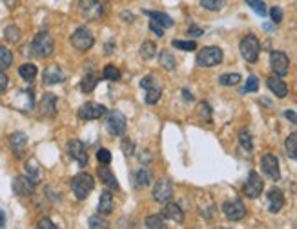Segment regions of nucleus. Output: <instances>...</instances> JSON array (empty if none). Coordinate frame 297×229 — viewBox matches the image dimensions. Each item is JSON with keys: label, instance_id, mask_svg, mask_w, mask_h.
I'll return each mask as SVG.
<instances>
[{"label": "nucleus", "instance_id": "obj_40", "mask_svg": "<svg viewBox=\"0 0 297 229\" xmlns=\"http://www.w3.org/2000/svg\"><path fill=\"white\" fill-rule=\"evenodd\" d=\"M226 4V0H201V6L208 11H219Z\"/></svg>", "mask_w": 297, "mask_h": 229}, {"label": "nucleus", "instance_id": "obj_16", "mask_svg": "<svg viewBox=\"0 0 297 229\" xmlns=\"http://www.w3.org/2000/svg\"><path fill=\"white\" fill-rule=\"evenodd\" d=\"M42 79H44V84H46V86H55V84L64 82L66 75H64V71L60 69L59 66H55L53 64V66H48L46 69H44Z\"/></svg>", "mask_w": 297, "mask_h": 229}, {"label": "nucleus", "instance_id": "obj_33", "mask_svg": "<svg viewBox=\"0 0 297 229\" xmlns=\"http://www.w3.org/2000/svg\"><path fill=\"white\" fill-rule=\"evenodd\" d=\"M13 64V53L8 49V47L0 46V69L4 71L8 67H11Z\"/></svg>", "mask_w": 297, "mask_h": 229}, {"label": "nucleus", "instance_id": "obj_36", "mask_svg": "<svg viewBox=\"0 0 297 229\" xmlns=\"http://www.w3.org/2000/svg\"><path fill=\"white\" fill-rule=\"evenodd\" d=\"M197 117L202 122L212 120V108L208 106V102H201V104L197 106Z\"/></svg>", "mask_w": 297, "mask_h": 229}, {"label": "nucleus", "instance_id": "obj_28", "mask_svg": "<svg viewBox=\"0 0 297 229\" xmlns=\"http://www.w3.org/2000/svg\"><path fill=\"white\" fill-rule=\"evenodd\" d=\"M26 175L30 176L35 184H37L38 179H40V166H38V162L35 159L28 160V164H26Z\"/></svg>", "mask_w": 297, "mask_h": 229}, {"label": "nucleus", "instance_id": "obj_34", "mask_svg": "<svg viewBox=\"0 0 297 229\" xmlns=\"http://www.w3.org/2000/svg\"><path fill=\"white\" fill-rule=\"evenodd\" d=\"M155 53H157V46H155V42L151 40H146L141 46V57H143L144 60H150L155 57Z\"/></svg>", "mask_w": 297, "mask_h": 229}, {"label": "nucleus", "instance_id": "obj_14", "mask_svg": "<svg viewBox=\"0 0 297 229\" xmlns=\"http://www.w3.org/2000/svg\"><path fill=\"white\" fill-rule=\"evenodd\" d=\"M67 155L75 160L80 166H86L88 164V153H86V147L80 140H70L67 142Z\"/></svg>", "mask_w": 297, "mask_h": 229}, {"label": "nucleus", "instance_id": "obj_10", "mask_svg": "<svg viewBox=\"0 0 297 229\" xmlns=\"http://www.w3.org/2000/svg\"><path fill=\"white\" fill-rule=\"evenodd\" d=\"M263 189H264V180L257 175L256 171H252L250 175H248L246 184H244L243 193L248 196V198H257V196L263 193Z\"/></svg>", "mask_w": 297, "mask_h": 229}, {"label": "nucleus", "instance_id": "obj_54", "mask_svg": "<svg viewBox=\"0 0 297 229\" xmlns=\"http://www.w3.org/2000/svg\"><path fill=\"white\" fill-rule=\"evenodd\" d=\"M285 117L288 118L292 124H295L297 125V113H293V111H285Z\"/></svg>", "mask_w": 297, "mask_h": 229}, {"label": "nucleus", "instance_id": "obj_39", "mask_svg": "<svg viewBox=\"0 0 297 229\" xmlns=\"http://www.w3.org/2000/svg\"><path fill=\"white\" fill-rule=\"evenodd\" d=\"M104 79L106 80H111V82H117V80H121V71L117 69L115 66H111V64H108V66L104 67Z\"/></svg>", "mask_w": 297, "mask_h": 229}, {"label": "nucleus", "instance_id": "obj_37", "mask_svg": "<svg viewBox=\"0 0 297 229\" xmlns=\"http://www.w3.org/2000/svg\"><path fill=\"white\" fill-rule=\"evenodd\" d=\"M141 88L148 91V89H153V88H163V84H161V80L155 75H148L141 80Z\"/></svg>", "mask_w": 297, "mask_h": 229}, {"label": "nucleus", "instance_id": "obj_38", "mask_svg": "<svg viewBox=\"0 0 297 229\" xmlns=\"http://www.w3.org/2000/svg\"><path fill=\"white\" fill-rule=\"evenodd\" d=\"M239 142H241V146L244 147V149L250 153L252 149H254V144H252V135L248 130H241L239 131Z\"/></svg>", "mask_w": 297, "mask_h": 229}, {"label": "nucleus", "instance_id": "obj_32", "mask_svg": "<svg viewBox=\"0 0 297 229\" xmlns=\"http://www.w3.org/2000/svg\"><path fill=\"white\" fill-rule=\"evenodd\" d=\"M148 229H164L166 224H164V217L163 215H150V217L144 220Z\"/></svg>", "mask_w": 297, "mask_h": 229}, {"label": "nucleus", "instance_id": "obj_1", "mask_svg": "<svg viewBox=\"0 0 297 229\" xmlns=\"http://www.w3.org/2000/svg\"><path fill=\"white\" fill-rule=\"evenodd\" d=\"M53 49H55V40L50 33H46V31L38 33L37 37L33 38V42H31V53H33L35 57H38V59H48V57L53 53Z\"/></svg>", "mask_w": 297, "mask_h": 229}, {"label": "nucleus", "instance_id": "obj_3", "mask_svg": "<svg viewBox=\"0 0 297 229\" xmlns=\"http://www.w3.org/2000/svg\"><path fill=\"white\" fill-rule=\"evenodd\" d=\"M224 55H222V49L217 46H206L199 51L197 55V64L201 67H215L222 62Z\"/></svg>", "mask_w": 297, "mask_h": 229}, {"label": "nucleus", "instance_id": "obj_19", "mask_svg": "<svg viewBox=\"0 0 297 229\" xmlns=\"http://www.w3.org/2000/svg\"><path fill=\"white\" fill-rule=\"evenodd\" d=\"M38 111H40L42 117H55V113H57V96L53 93H46L40 102Z\"/></svg>", "mask_w": 297, "mask_h": 229}, {"label": "nucleus", "instance_id": "obj_12", "mask_svg": "<svg viewBox=\"0 0 297 229\" xmlns=\"http://www.w3.org/2000/svg\"><path fill=\"white\" fill-rule=\"evenodd\" d=\"M270 67L272 71L276 73L277 77H285L288 73V67H290V60L283 51H273L270 55Z\"/></svg>", "mask_w": 297, "mask_h": 229}, {"label": "nucleus", "instance_id": "obj_47", "mask_svg": "<svg viewBox=\"0 0 297 229\" xmlns=\"http://www.w3.org/2000/svg\"><path fill=\"white\" fill-rule=\"evenodd\" d=\"M121 149H122V153H124L126 157H131V155H133V149H135L133 142H131L130 138H124V140L121 142Z\"/></svg>", "mask_w": 297, "mask_h": 229}, {"label": "nucleus", "instance_id": "obj_51", "mask_svg": "<svg viewBox=\"0 0 297 229\" xmlns=\"http://www.w3.org/2000/svg\"><path fill=\"white\" fill-rule=\"evenodd\" d=\"M37 227L38 229H57V225H55L50 218H42V220H38Z\"/></svg>", "mask_w": 297, "mask_h": 229}, {"label": "nucleus", "instance_id": "obj_6", "mask_svg": "<svg viewBox=\"0 0 297 229\" xmlns=\"http://www.w3.org/2000/svg\"><path fill=\"white\" fill-rule=\"evenodd\" d=\"M95 44V38H93L92 31L88 28H79V30L73 31L72 35V46L79 51H88L92 49V46Z\"/></svg>", "mask_w": 297, "mask_h": 229}, {"label": "nucleus", "instance_id": "obj_31", "mask_svg": "<svg viewBox=\"0 0 297 229\" xmlns=\"http://www.w3.org/2000/svg\"><path fill=\"white\" fill-rule=\"evenodd\" d=\"M159 62H161V66L164 67V69H168V71H173L175 69V57H173L170 51H163L161 53V57H159Z\"/></svg>", "mask_w": 297, "mask_h": 229}, {"label": "nucleus", "instance_id": "obj_8", "mask_svg": "<svg viewBox=\"0 0 297 229\" xmlns=\"http://www.w3.org/2000/svg\"><path fill=\"white\" fill-rule=\"evenodd\" d=\"M106 115V108L102 104H97V102H86L79 108L77 111V117L80 120H97Z\"/></svg>", "mask_w": 297, "mask_h": 229}, {"label": "nucleus", "instance_id": "obj_43", "mask_svg": "<svg viewBox=\"0 0 297 229\" xmlns=\"http://www.w3.org/2000/svg\"><path fill=\"white\" fill-rule=\"evenodd\" d=\"M161 95H163V88H153V89H148L146 91V104L153 106L159 102Z\"/></svg>", "mask_w": 297, "mask_h": 229}, {"label": "nucleus", "instance_id": "obj_29", "mask_svg": "<svg viewBox=\"0 0 297 229\" xmlns=\"http://www.w3.org/2000/svg\"><path fill=\"white\" fill-rule=\"evenodd\" d=\"M150 182H151L150 171L144 169V167H139L137 173H135V186H137V188H146Z\"/></svg>", "mask_w": 297, "mask_h": 229}, {"label": "nucleus", "instance_id": "obj_27", "mask_svg": "<svg viewBox=\"0 0 297 229\" xmlns=\"http://www.w3.org/2000/svg\"><path fill=\"white\" fill-rule=\"evenodd\" d=\"M97 84H99V77L95 73H88L82 79V82H80V89H82V93H92Z\"/></svg>", "mask_w": 297, "mask_h": 229}, {"label": "nucleus", "instance_id": "obj_15", "mask_svg": "<svg viewBox=\"0 0 297 229\" xmlns=\"http://www.w3.org/2000/svg\"><path fill=\"white\" fill-rule=\"evenodd\" d=\"M13 191L18 196H31L35 191V182L30 179V176H17L13 180Z\"/></svg>", "mask_w": 297, "mask_h": 229}, {"label": "nucleus", "instance_id": "obj_42", "mask_svg": "<svg viewBox=\"0 0 297 229\" xmlns=\"http://www.w3.org/2000/svg\"><path fill=\"white\" fill-rule=\"evenodd\" d=\"M257 89H259V80H257L256 75H250L246 84H244V88L241 89V93H256Z\"/></svg>", "mask_w": 297, "mask_h": 229}, {"label": "nucleus", "instance_id": "obj_23", "mask_svg": "<svg viewBox=\"0 0 297 229\" xmlns=\"http://www.w3.org/2000/svg\"><path fill=\"white\" fill-rule=\"evenodd\" d=\"M17 109H22V111H30L31 108L35 106V96L30 89H26V91H18L17 95Z\"/></svg>", "mask_w": 297, "mask_h": 229}, {"label": "nucleus", "instance_id": "obj_20", "mask_svg": "<svg viewBox=\"0 0 297 229\" xmlns=\"http://www.w3.org/2000/svg\"><path fill=\"white\" fill-rule=\"evenodd\" d=\"M97 176L101 179V182L104 184L106 188H111L113 191H117V189H119L117 179H115V175L111 173V169H109V167H106L104 164H102V166L97 169Z\"/></svg>", "mask_w": 297, "mask_h": 229}, {"label": "nucleus", "instance_id": "obj_24", "mask_svg": "<svg viewBox=\"0 0 297 229\" xmlns=\"http://www.w3.org/2000/svg\"><path fill=\"white\" fill-rule=\"evenodd\" d=\"M26 144H28V137H26V133L17 131V133H13L11 137H9V146L13 147L15 155H20L22 149L26 147Z\"/></svg>", "mask_w": 297, "mask_h": 229}, {"label": "nucleus", "instance_id": "obj_13", "mask_svg": "<svg viewBox=\"0 0 297 229\" xmlns=\"http://www.w3.org/2000/svg\"><path fill=\"white\" fill-rule=\"evenodd\" d=\"M261 169L266 176H270L272 180L281 179V171H279V160H277L276 155L268 153L261 159Z\"/></svg>", "mask_w": 297, "mask_h": 229}, {"label": "nucleus", "instance_id": "obj_18", "mask_svg": "<svg viewBox=\"0 0 297 229\" xmlns=\"http://www.w3.org/2000/svg\"><path fill=\"white\" fill-rule=\"evenodd\" d=\"M266 86H268V89L277 96V98H286V96H288V86H286V84L283 82L277 75L268 77Z\"/></svg>", "mask_w": 297, "mask_h": 229}, {"label": "nucleus", "instance_id": "obj_56", "mask_svg": "<svg viewBox=\"0 0 297 229\" xmlns=\"http://www.w3.org/2000/svg\"><path fill=\"white\" fill-rule=\"evenodd\" d=\"M4 224H6V215H4V211L0 209V227H2Z\"/></svg>", "mask_w": 297, "mask_h": 229}, {"label": "nucleus", "instance_id": "obj_4", "mask_svg": "<svg viewBox=\"0 0 297 229\" xmlns=\"http://www.w3.org/2000/svg\"><path fill=\"white\" fill-rule=\"evenodd\" d=\"M239 49H241V55L243 59L250 64H256L257 59H259V53H261V44L257 40V37L254 35H246V37L241 40L239 44Z\"/></svg>", "mask_w": 297, "mask_h": 229}, {"label": "nucleus", "instance_id": "obj_50", "mask_svg": "<svg viewBox=\"0 0 297 229\" xmlns=\"http://www.w3.org/2000/svg\"><path fill=\"white\" fill-rule=\"evenodd\" d=\"M150 30L153 31V33L157 35V37H164V28L157 20H153V18L150 20Z\"/></svg>", "mask_w": 297, "mask_h": 229}, {"label": "nucleus", "instance_id": "obj_9", "mask_svg": "<svg viewBox=\"0 0 297 229\" xmlns=\"http://www.w3.org/2000/svg\"><path fill=\"white\" fill-rule=\"evenodd\" d=\"M106 128H108V133L113 137H124L126 133V117L121 111H113L109 113L108 122H106Z\"/></svg>", "mask_w": 297, "mask_h": 229}, {"label": "nucleus", "instance_id": "obj_48", "mask_svg": "<svg viewBox=\"0 0 297 229\" xmlns=\"http://www.w3.org/2000/svg\"><path fill=\"white\" fill-rule=\"evenodd\" d=\"M270 18H272L273 24H281V20H283V9H281L279 6H273V8L270 9Z\"/></svg>", "mask_w": 297, "mask_h": 229}, {"label": "nucleus", "instance_id": "obj_55", "mask_svg": "<svg viewBox=\"0 0 297 229\" xmlns=\"http://www.w3.org/2000/svg\"><path fill=\"white\" fill-rule=\"evenodd\" d=\"M2 2H4V4L8 6L9 9H13V8H15V6L18 4V0H2Z\"/></svg>", "mask_w": 297, "mask_h": 229}, {"label": "nucleus", "instance_id": "obj_22", "mask_svg": "<svg viewBox=\"0 0 297 229\" xmlns=\"http://www.w3.org/2000/svg\"><path fill=\"white\" fill-rule=\"evenodd\" d=\"M113 195L111 191H102L101 193V198H99V208H97V211H99V215H102V217H106V215H109V213L113 211Z\"/></svg>", "mask_w": 297, "mask_h": 229}, {"label": "nucleus", "instance_id": "obj_7", "mask_svg": "<svg viewBox=\"0 0 297 229\" xmlns=\"http://www.w3.org/2000/svg\"><path fill=\"white\" fill-rule=\"evenodd\" d=\"M222 213H224V217L228 220L239 222L246 217V208H244V204L241 200L235 198V200H228V202L222 204Z\"/></svg>", "mask_w": 297, "mask_h": 229}, {"label": "nucleus", "instance_id": "obj_21", "mask_svg": "<svg viewBox=\"0 0 297 229\" xmlns=\"http://www.w3.org/2000/svg\"><path fill=\"white\" fill-rule=\"evenodd\" d=\"M285 206V195L281 189H270L268 193V209L272 213H279Z\"/></svg>", "mask_w": 297, "mask_h": 229}, {"label": "nucleus", "instance_id": "obj_5", "mask_svg": "<svg viewBox=\"0 0 297 229\" xmlns=\"http://www.w3.org/2000/svg\"><path fill=\"white\" fill-rule=\"evenodd\" d=\"M79 11L86 20H99L104 15V9L99 0H79Z\"/></svg>", "mask_w": 297, "mask_h": 229}, {"label": "nucleus", "instance_id": "obj_26", "mask_svg": "<svg viewBox=\"0 0 297 229\" xmlns=\"http://www.w3.org/2000/svg\"><path fill=\"white\" fill-rule=\"evenodd\" d=\"M146 15L150 18H153V20L159 22L163 28H172L175 22H173V18L170 17V15H166V13H159V11H146Z\"/></svg>", "mask_w": 297, "mask_h": 229}, {"label": "nucleus", "instance_id": "obj_53", "mask_svg": "<svg viewBox=\"0 0 297 229\" xmlns=\"http://www.w3.org/2000/svg\"><path fill=\"white\" fill-rule=\"evenodd\" d=\"M188 35H192V37L199 38V37H202V35H204V31H202L201 28H197V26H190Z\"/></svg>", "mask_w": 297, "mask_h": 229}, {"label": "nucleus", "instance_id": "obj_35", "mask_svg": "<svg viewBox=\"0 0 297 229\" xmlns=\"http://www.w3.org/2000/svg\"><path fill=\"white\" fill-rule=\"evenodd\" d=\"M241 82V75L239 73H226V75H221L219 77V84L221 86H237V84Z\"/></svg>", "mask_w": 297, "mask_h": 229}, {"label": "nucleus", "instance_id": "obj_17", "mask_svg": "<svg viewBox=\"0 0 297 229\" xmlns=\"http://www.w3.org/2000/svg\"><path fill=\"white\" fill-rule=\"evenodd\" d=\"M163 217L166 218V220L175 222V224H182V222H185V211H182L177 204H173V202H166L163 209Z\"/></svg>", "mask_w": 297, "mask_h": 229}, {"label": "nucleus", "instance_id": "obj_45", "mask_svg": "<svg viewBox=\"0 0 297 229\" xmlns=\"http://www.w3.org/2000/svg\"><path fill=\"white\" fill-rule=\"evenodd\" d=\"M173 47L180 51H193L197 49V44L193 40H173Z\"/></svg>", "mask_w": 297, "mask_h": 229}, {"label": "nucleus", "instance_id": "obj_44", "mask_svg": "<svg viewBox=\"0 0 297 229\" xmlns=\"http://www.w3.org/2000/svg\"><path fill=\"white\" fill-rule=\"evenodd\" d=\"M246 4L250 6L259 17H264V15H266V4H264L263 0H246Z\"/></svg>", "mask_w": 297, "mask_h": 229}, {"label": "nucleus", "instance_id": "obj_30", "mask_svg": "<svg viewBox=\"0 0 297 229\" xmlns=\"http://www.w3.org/2000/svg\"><path fill=\"white\" fill-rule=\"evenodd\" d=\"M285 149H286V155H288L290 159L297 160V133H292L285 142Z\"/></svg>", "mask_w": 297, "mask_h": 229}, {"label": "nucleus", "instance_id": "obj_57", "mask_svg": "<svg viewBox=\"0 0 297 229\" xmlns=\"http://www.w3.org/2000/svg\"><path fill=\"white\" fill-rule=\"evenodd\" d=\"M182 98H186V100H188V102H192L193 96L190 95V91H182Z\"/></svg>", "mask_w": 297, "mask_h": 229}, {"label": "nucleus", "instance_id": "obj_25", "mask_svg": "<svg viewBox=\"0 0 297 229\" xmlns=\"http://www.w3.org/2000/svg\"><path fill=\"white\" fill-rule=\"evenodd\" d=\"M37 73L38 71L35 64H22V66L18 67V75H20L26 82H33V80L37 79Z\"/></svg>", "mask_w": 297, "mask_h": 229}, {"label": "nucleus", "instance_id": "obj_41", "mask_svg": "<svg viewBox=\"0 0 297 229\" xmlns=\"http://www.w3.org/2000/svg\"><path fill=\"white\" fill-rule=\"evenodd\" d=\"M4 35H6V40L13 42V44L20 40V30H18L17 26H8L4 30Z\"/></svg>", "mask_w": 297, "mask_h": 229}, {"label": "nucleus", "instance_id": "obj_11", "mask_svg": "<svg viewBox=\"0 0 297 229\" xmlns=\"http://www.w3.org/2000/svg\"><path fill=\"white\" fill-rule=\"evenodd\" d=\"M172 196H173L172 182L168 179L157 180V184H155V188H153V198L157 200V202H161V204H166V202L172 200Z\"/></svg>", "mask_w": 297, "mask_h": 229}, {"label": "nucleus", "instance_id": "obj_52", "mask_svg": "<svg viewBox=\"0 0 297 229\" xmlns=\"http://www.w3.org/2000/svg\"><path fill=\"white\" fill-rule=\"evenodd\" d=\"M8 84H9L8 75H6L4 71L0 69V93H4L6 89H8Z\"/></svg>", "mask_w": 297, "mask_h": 229}, {"label": "nucleus", "instance_id": "obj_49", "mask_svg": "<svg viewBox=\"0 0 297 229\" xmlns=\"http://www.w3.org/2000/svg\"><path fill=\"white\" fill-rule=\"evenodd\" d=\"M88 225L92 229H95V227H99V229H104V227H108V222L106 220H102L101 217H92L88 220Z\"/></svg>", "mask_w": 297, "mask_h": 229}, {"label": "nucleus", "instance_id": "obj_46", "mask_svg": "<svg viewBox=\"0 0 297 229\" xmlns=\"http://www.w3.org/2000/svg\"><path fill=\"white\" fill-rule=\"evenodd\" d=\"M97 160L101 164H104V166H108V164L111 162V153H109L106 147H102V149L97 151Z\"/></svg>", "mask_w": 297, "mask_h": 229}, {"label": "nucleus", "instance_id": "obj_2", "mask_svg": "<svg viewBox=\"0 0 297 229\" xmlns=\"http://www.w3.org/2000/svg\"><path fill=\"white\" fill-rule=\"evenodd\" d=\"M95 188V180L88 173H79L77 176H73L72 180V189L75 193V196L79 200H86L89 196V193Z\"/></svg>", "mask_w": 297, "mask_h": 229}]
</instances>
